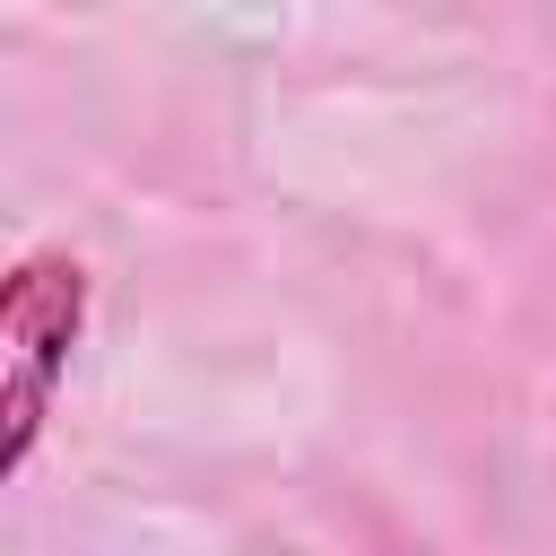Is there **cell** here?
Masks as SVG:
<instances>
[{"mask_svg": "<svg viewBox=\"0 0 556 556\" xmlns=\"http://www.w3.org/2000/svg\"><path fill=\"white\" fill-rule=\"evenodd\" d=\"M78 330H87V261L61 243L26 252L0 287V486L35 460L43 417L70 382Z\"/></svg>", "mask_w": 556, "mask_h": 556, "instance_id": "cell-1", "label": "cell"}]
</instances>
